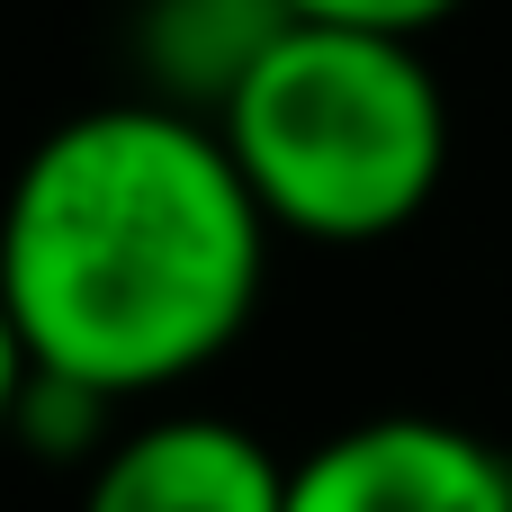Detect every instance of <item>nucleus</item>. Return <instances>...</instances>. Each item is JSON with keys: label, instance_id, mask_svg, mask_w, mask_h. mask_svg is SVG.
Returning a JSON list of instances; mask_svg holds the SVG:
<instances>
[{"label": "nucleus", "instance_id": "3", "mask_svg": "<svg viewBox=\"0 0 512 512\" xmlns=\"http://www.w3.org/2000/svg\"><path fill=\"white\" fill-rule=\"evenodd\" d=\"M288 512H512V459L432 414H369L288 459Z\"/></svg>", "mask_w": 512, "mask_h": 512}, {"label": "nucleus", "instance_id": "7", "mask_svg": "<svg viewBox=\"0 0 512 512\" xmlns=\"http://www.w3.org/2000/svg\"><path fill=\"white\" fill-rule=\"evenodd\" d=\"M297 18H324V27H378V36H432L441 18H459L468 0H288Z\"/></svg>", "mask_w": 512, "mask_h": 512}, {"label": "nucleus", "instance_id": "5", "mask_svg": "<svg viewBox=\"0 0 512 512\" xmlns=\"http://www.w3.org/2000/svg\"><path fill=\"white\" fill-rule=\"evenodd\" d=\"M297 27L288 0H144L135 9V72L144 99L189 117H225V99L261 72V54Z\"/></svg>", "mask_w": 512, "mask_h": 512}, {"label": "nucleus", "instance_id": "2", "mask_svg": "<svg viewBox=\"0 0 512 512\" xmlns=\"http://www.w3.org/2000/svg\"><path fill=\"white\" fill-rule=\"evenodd\" d=\"M234 171L252 180L270 234L297 243H387L450 171V99L423 36L297 18L261 72L216 117Z\"/></svg>", "mask_w": 512, "mask_h": 512}, {"label": "nucleus", "instance_id": "4", "mask_svg": "<svg viewBox=\"0 0 512 512\" xmlns=\"http://www.w3.org/2000/svg\"><path fill=\"white\" fill-rule=\"evenodd\" d=\"M81 512H288V459L225 414H153L90 459Z\"/></svg>", "mask_w": 512, "mask_h": 512}, {"label": "nucleus", "instance_id": "6", "mask_svg": "<svg viewBox=\"0 0 512 512\" xmlns=\"http://www.w3.org/2000/svg\"><path fill=\"white\" fill-rule=\"evenodd\" d=\"M108 396L99 387H81V378H45V369H27V387H18V423H9V441L18 450H36V459H81L99 432H108Z\"/></svg>", "mask_w": 512, "mask_h": 512}, {"label": "nucleus", "instance_id": "8", "mask_svg": "<svg viewBox=\"0 0 512 512\" xmlns=\"http://www.w3.org/2000/svg\"><path fill=\"white\" fill-rule=\"evenodd\" d=\"M18 387H27V351H18V333L0 315V450H9V423H18Z\"/></svg>", "mask_w": 512, "mask_h": 512}, {"label": "nucleus", "instance_id": "1", "mask_svg": "<svg viewBox=\"0 0 512 512\" xmlns=\"http://www.w3.org/2000/svg\"><path fill=\"white\" fill-rule=\"evenodd\" d=\"M270 279V216L216 117L108 99L45 126L0 198V315L45 378L108 405L216 369Z\"/></svg>", "mask_w": 512, "mask_h": 512}]
</instances>
